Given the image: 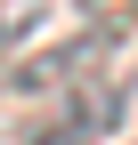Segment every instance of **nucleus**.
Returning a JSON list of instances; mask_svg holds the SVG:
<instances>
[{"instance_id": "nucleus-1", "label": "nucleus", "mask_w": 138, "mask_h": 145, "mask_svg": "<svg viewBox=\"0 0 138 145\" xmlns=\"http://www.w3.org/2000/svg\"><path fill=\"white\" fill-rule=\"evenodd\" d=\"M114 121H122V89H114V81H81L49 121L25 129V145H98Z\"/></svg>"}, {"instance_id": "nucleus-2", "label": "nucleus", "mask_w": 138, "mask_h": 145, "mask_svg": "<svg viewBox=\"0 0 138 145\" xmlns=\"http://www.w3.org/2000/svg\"><path fill=\"white\" fill-rule=\"evenodd\" d=\"M106 40L114 32H81V40H65V48H41V57H25V65L0 72V89H8V97H49V89H65V81H90V57H106Z\"/></svg>"}, {"instance_id": "nucleus-3", "label": "nucleus", "mask_w": 138, "mask_h": 145, "mask_svg": "<svg viewBox=\"0 0 138 145\" xmlns=\"http://www.w3.org/2000/svg\"><path fill=\"white\" fill-rule=\"evenodd\" d=\"M73 8H81V16H90V24H98V32H122V24H130V16H138V0H73Z\"/></svg>"}]
</instances>
